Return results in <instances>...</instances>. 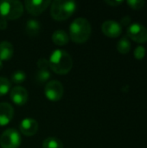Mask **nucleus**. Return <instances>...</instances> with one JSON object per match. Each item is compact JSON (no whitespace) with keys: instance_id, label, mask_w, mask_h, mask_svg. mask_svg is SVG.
<instances>
[{"instance_id":"nucleus-23","label":"nucleus","mask_w":147,"mask_h":148,"mask_svg":"<svg viewBox=\"0 0 147 148\" xmlns=\"http://www.w3.org/2000/svg\"><path fill=\"white\" fill-rule=\"evenodd\" d=\"M37 68L39 70H49V62L46 58H40L37 61Z\"/></svg>"},{"instance_id":"nucleus-27","label":"nucleus","mask_w":147,"mask_h":148,"mask_svg":"<svg viewBox=\"0 0 147 148\" xmlns=\"http://www.w3.org/2000/svg\"><path fill=\"white\" fill-rule=\"evenodd\" d=\"M2 69H3V62L0 60V70H1Z\"/></svg>"},{"instance_id":"nucleus-17","label":"nucleus","mask_w":147,"mask_h":148,"mask_svg":"<svg viewBox=\"0 0 147 148\" xmlns=\"http://www.w3.org/2000/svg\"><path fill=\"white\" fill-rule=\"evenodd\" d=\"M42 148H63V143L55 137H49L42 142Z\"/></svg>"},{"instance_id":"nucleus-14","label":"nucleus","mask_w":147,"mask_h":148,"mask_svg":"<svg viewBox=\"0 0 147 148\" xmlns=\"http://www.w3.org/2000/svg\"><path fill=\"white\" fill-rule=\"evenodd\" d=\"M69 36L68 34L62 30V29H58L55 30L53 35H52V41L55 44L58 46H64L69 42Z\"/></svg>"},{"instance_id":"nucleus-26","label":"nucleus","mask_w":147,"mask_h":148,"mask_svg":"<svg viewBox=\"0 0 147 148\" xmlns=\"http://www.w3.org/2000/svg\"><path fill=\"white\" fill-rule=\"evenodd\" d=\"M7 26H8V22H7V20L1 17V18H0V29H1V30H3V29H5L7 28Z\"/></svg>"},{"instance_id":"nucleus-21","label":"nucleus","mask_w":147,"mask_h":148,"mask_svg":"<svg viewBox=\"0 0 147 148\" xmlns=\"http://www.w3.org/2000/svg\"><path fill=\"white\" fill-rule=\"evenodd\" d=\"M126 3L133 10H140L145 6L146 3L144 0H127Z\"/></svg>"},{"instance_id":"nucleus-1","label":"nucleus","mask_w":147,"mask_h":148,"mask_svg":"<svg viewBox=\"0 0 147 148\" xmlns=\"http://www.w3.org/2000/svg\"><path fill=\"white\" fill-rule=\"evenodd\" d=\"M92 32V27L89 21L84 17L75 19L69 25V38L75 43L86 42Z\"/></svg>"},{"instance_id":"nucleus-12","label":"nucleus","mask_w":147,"mask_h":148,"mask_svg":"<svg viewBox=\"0 0 147 148\" xmlns=\"http://www.w3.org/2000/svg\"><path fill=\"white\" fill-rule=\"evenodd\" d=\"M14 116L13 107L8 102H0V126L9 124Z\"/></svg>"},{"instance_id":"nucleus-10","label":"nucleus","mask_w":147,"mask_h":148,"mask_svg":"<svg viewBox=\"0 0 147 148\" xmlns=\"http://www.w3.org/2000/svg\"><path fill=\"white\" fill-rule=\"evenodd\" d=\"M10 96L13 103L17 106H23L27 102L29 94L25 88L22 86H16L10 90Z\"/></svg>"},{"instance_id":"nucleus-9","label":"nucleus","mask_w":147,"mask_h":148,"mask_svg":"<svg viewBox=\"0 0 147 148\" xmlns=\"http://www.w3.org/2000/svg\"><path fill=\"white\" fill-rule=\"evenodd\" d=\"M101 30L107 36L118 37L122 32V26L114 20H107L102 23Z\"/></svg>"},{"instance_id":"nucleus-15","label":"nucleus","mask_w":147,"mask_h":148,"mask_svg":"<svg viewBox=\"0 0 147 148\" xmlns=\"http://www.w3.org/2000/svg\"><path fill=\"white\" fill-rule=\"evenodd\" d=\"M26 33L30 36H36L39 34L41 30V24L38 20L36 19H29L26 23L25 26Z\"/></svg>"},{"instance_id":"nucleus-8","label":"nucleus","mask_w":147,"mask_h":148,"mask_svg":"<svg viewBox=\"0 0 147 148\" xmlns=\"http://www.w3.org/2000/svg\"><path fill=\"white\" fill-rule=\"evenodd\" d=\"M50 3L51 2L49 0H26L24 2L27 11L33 16H39L50 5Z\"/></svg>"},{"instance_id":"nucleus-19","label":"nucleus","mask_w":147,"mask_h":148,"mask_svg":"<svg viewBox=\"0 0 147 148\" xmlns=\"http://www.w3.org/2000/svg\"><path fill=\"white\" fill-rule=\"evenodd\" d=\"M10 86L11 83L7 78L0 76V96L5 95L10 91Z\"/></svg>"},{"instance_id":"nucleus-5","label":"nucleus","mask_w":147,"mask_h":148,"mask_svg":"<svg viewBox=\"0 0 147 148\" xmlns=\"http://www.w3.org/2000/svg\"><path fill=\"white\" fill-rule=\"evenodd\" d=\"M22 143L19 132L14 128L5 130L0 136L1 148H18Z\"/></svg>"},{"instance_id":"nucleus-6","label":"nucleus","mask_w":147,"mask_h":148,"mask_svg":"<svg viewBox=\"0 0 147 148\" xmlns=\"http://www.w3.org/2000/svg\"><path fill=\"white\" fill-rule=\"evenodd\" d=\"M44 94L48 100L51 101H57L62 98L64 94V88L59 81H49L45 85Z\"/></svg>"},{"instance_id":"nucleus-18","label":"nucleus","mask_w":147,"mask_h":148,"mask_svg":"<svg viewBox=\"0 0 147 148\" xmlns=\"http://www.w3.org/2000/svg\"><path fill=\"white\" fill-rule=\"evenodd\" d=\"M51 77V74L49 70H38L36 74V80L39 83L47 82Z\"/></svg>"},{"instance_id":"nucleus-24","label":"nucleus","mask_w":147,"mask_h":148,"mask_svg":"<svg viewBox=\"0 0 147 148\" xmlns=\"http://www.w3.org/2000/svg\"><path fill=\"white\" fill-rule=\"evenodd\" d=\"M105 3L111 5V6H118L120 3H122L123 1L122 0H106Z\"/></svg>"},{"instance_id":"nucleus-25","label":"nucleus","mask_w":147,"mask_h":148,"mask_svg":"<svg viewBox=\"0 0 147 148\" xmlns=\"http://www.w3.org/2000/svg\"><path fill=\"white\" fill-rule=\"evenodd\" d=\"M131 20H132L131 16H123L122 19H121V24L124 25V26H128L129 23H131Z\"/></svg>"},{"instance_id":"nucleus-20","label":"nucleus","mask_w":147,"mask_h":148,"mask_svg":"<svg viewBox=\"0 0 147 148\" xmlns=\"http://www.w3.org/2000/svg\"><path fill=\"white\" fill-rule=\"evenodd\" d=\"M26 79V75L22 70H17L11 75V81L16 84H20L23 82Z\"/></svg>"},{"instance_id":"nucleus-4","label":"nucleus","mask_w":147,"mask_h":148,"mask_svg":"<svg viewBox=\"0 0 147 148\" xmlns=\"http://www.w3.org/2000/svg\"><path fill=\"white\" fill-rule=\"evenodd\" d=\"M23 13V5L18 0L0 1V16L8 20L19 18Z\"/></svg>"},{"instance_id":"nucleus-3","label":"nucleus","mask_w":147,"mask_h":148,"mask_svg":"<svg viewBox=\"0 0 147 148\" xmlns=\"http://www.w3.org/2000/svg\"><path fill=\"white\" fill-rule=\"evenodd\" d=\"M76 8V3L75 1L55 0L51 3L50 14L55 20L64 21L75 12Z\"/></svg>"},{"instance_id":"nucleus-2","label":"nucleus","mask_w":147,"mask_h":148,"mask_svg":"<svg viewBox=\"0 0 147 148\" xmlns=\"http://www.w3.org/2000/svg\"><path fill=\"white\" fill-rule=\"evenodd\" d=\"M49 69L58 75L68 74L73 67V60L70 55L62 49L53 51L49 59Z\"/></svg>"},{"instance_id":"nucleus-13","label":"nucleus","mask_w":147,"mask_h":148,"mask_svg":"<svg viewBox=\"0 0 147 148\" xmlns=\"http://www.w3.org/2000/svg\"><path fill=\"white\" fill-rule=\"evenodd\" d=\"M14 54L13 45L8 41H2L0 42V60H10Z\"/></svg>"},{"instance_id":"nucleus-22","label":"nucleus","mask_w":147,"mask_h":148,"mask_svg":"<svg viewBox=\"0 0 147 148\" xmlns=\"http://www.w3.org/2000/svg\"><path fill=\"white\" fill-rule=\"evenodd\" d=\"M146 48L144 46H138L135 49H134V57L138 60H140V59H143L146 56Z\"/></svg>"},{"instance_id":"nucleus-16","label":"nucleus","mask_w":147,"mask_h":148,"mask_svg":"<svg viewBox=\"0 0 147 148\" xmlns=\"http://www.w3.org/2000/svg\"><path fill=\"white\" fill-rule=\"evenodd\" d=\"M131 49V42L128 39L127 36H123L117 43V49L121 54H126L130 51Z\"/></svg>"},{"instance_id":"nucleus-11","label":"nucleus","mask_w":147,"mask_h":148,"mask_svg":"<svg viewBox=\"0 0 147 148\" xmlns=\"http://www.w3.org/2000/svg\"><path fill=\"white\" fill-rule=\"evenodd\" d=\"M38 131V123L32 118H25L20 123V132L25 136H33Z\"/></svg>"},{"instance_id":"nucleus-7","label":"nucleus","mask_w":147,"mask_h":148,"mask_svg":"<svg viewBox=\"0 0 147 148\" xmlns=\"http://www.w3.org/2000/svg\"><path fill=\"white\" fill-rule=\"evenodd\" d=\"M126 32L127 36L139 43H144L147 42V29L140 23H133L130 24Z\"/></svg>"}]
</instances>
